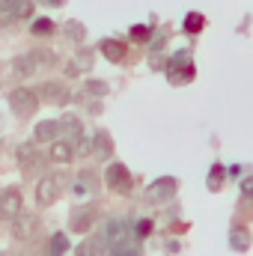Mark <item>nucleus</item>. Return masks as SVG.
<instances>
[{"label":"nucleus","mask_w":253,"mask_h":256,"mask_svg":"<svg viewBox=\"0 0 253 256\" xmlns=\"http://www.w3.org/2000/svg\"><path fill=\"white\" fill-rule=\"evenodd\" d=\"M30 57H33L36 68H39V66H51L54 63V54H51V51H30Z\"/></svg>","instance_id":"a878e982"},{"label":"nucleus","mask_w":253,"mask_h":256,"mask_svg":"<svg viewBox=\"0 0 253 256\" xmlns=\"http://www.w3.org/2000/svg\"><path fill=\"white\" fill-rule=\"evenodd\" d=\"M30 12H33L30 0H18V6H15V12H12V15H18V18H30Z\"/></svg>","instance_id":"bb28decb"},{"label":"nucleus","mask_w":253,"mask_h":256,"mask_svg":"<svg viewBox=\"0 0 253 256\" xmlns=\"http://www.w3.org/2000/svg\"><path fill=\"white\" fill-rule=\"evenodd\" d=\"M57 200H60V179L48 173L36 182V202L45 208V206H54Z\"/></svg>","instance_id":"20e7f679"},{"label":"nucleus","mask_w":253,"mask_h":256,"mask_svg":"<svg viewBox=\"0 0 253 256\" xmlns=\"http://www.w3.org/2000/svg\"><path fill=\"white\" fill-rule=\"evenodd\" d=\"M74 196L78 200H92L96 196V191H98V179H96V173H90V170H84V173H78V179H74Z\"/></svg>","instance_id":"9d476101"},{"label":"nucleus","mask_w":253,"mask_h":256,"mask_svg":"<svg viewBox=\"0 0 253 256\" xmlns=\"http://www.w3.org/2000/svg\"><path fill=\"white\" fill-rule=\"evenodd\" d=\"M74 256H104V242L102 238H84L74 248Z\"/></svg>","instance_id":"f3484780"},{"label":"nucleus","mask_w":253,"mask_h":256,"mask_svg":"<svg viewBox=\"0 0 253 256\" xmlns=\"http://www.w3.org/2000/svg\"><path fill=\"white\" fill-rule=\"evenodd\" d=\"M39 68L33 63V57L30 54H21V57H15L12 60V74H15V80H27V78H33Z\"/></svg>","instance_id":"ddd939ff"},{"label":"nucleus","mask_w":253,"mask_h":256,"mask_svg":"<svg viewBox=\"0 0 253 256\" xmlns=\"http://www.w3.org/2000/svg\"><path fill=\"white\" fill-rule=\"evenodd\" d=\"M134 236V230H131V224L128 220H122V218H110L108 224H104V238L110 242V248L114 244H122V242H128Z\"/></svg>","instance_id":"0eeeda50"},{"label":"nucleus","mask_w":253,"mask_h":256,"mask_svg":"<svg viewBox=\"0 0 253 256\" xmlns=\"http://www.w3.org/2000/svg\"><path fill=\"white\" fill-rule=\"evenodd\" d=\"M36 161H39V152H36V143H21V146H18V164L30 170V167L36 164Z\"/></svg>","instance_id":"a211bd4d"},{"label":"nucleus","mask_w":253,"mask_h":256,"mask_svg":"<svg viewBox=\"0 0 253 256\" xmlns=\"http://www.w3.org/2000/svg\"><path fill=\"white\" fill-rule=\"evenodd\" d=\"M176 196V179H170V176H161L158 182H152L146 194H143V200L149 202V206H161V202H170Z\"/></svg>","instance_id":"f03ea898"},{"label":"nucleus","mask_w":253,"mask_h":256,"mask_svg":"<svg viewBox=\"0 0 253 256\" xmlns=\"http://www.w3.org/2000/svg\"><path fill=\"white\" fill-rule=\"evenodd\" d=\"M9 108H12L15 116H30V114L39 108V98H36L33 90H27V86H15V90L9 92Z\"/></svg>","instance_id":"f257e3e1"},{"label":"nucleus","mask_w":253,"mask_h":256,"mask_svg":"<svg viewBox=\"0 0 253 256\" xmlns=\"http://www.w3.org/2000/svg\"><path fill=\"white\" fill-rule=\"evenodd\" d=\"M137 254H140L137 238H128L122 244H114V248H110V256H137Z\"/></svg>","instance_id":"412c9836"},{"label":"nucleus","mask_w":253,"mask_h":256,"mask_svg":"<svg viewBox=\"0 0 253 256\" xmlns=\"http://www.w3.org/2000/svg\"><path fill=\"white\" fill-rule=\"evenodd\" d=\"M131 36L143 42V39H149V30H146V27H131Z\"/></svg>","instance_id":"c756f323"},{"label":"nucleus","mask_w":253,"mask_h":256,"mask_svg":"<svg viewBox=\"0 0 253 256\" xmlns=\"http://www.w3.org/2000/svg\"><path fill=\"white\" fill-rule=\"evenodd\" d=\"M90 155H96V158H102V161H110V155H114V140H110L108 131H98V134L92 137V152H90Z\"/></svg>","instance_id":"f8f14e48"},{"label":"nucleus","mask_w":253,"mask_h":256,"mask_svg":"<svg viewBox=\"0 0 253 256\" xmlns=\"http://www.w3.org/2000/svg\"><path fill=\"white\" fill-rule=\"evenodd\" d=\"M90 66H92V54H90V51H78V60L68 66V72L78 74V72H86Z\"/></svg>","instance_id":"5701e85b"},{"label":"nucleus","mask_w":253,"mask_h":256,"mask_svg":"<svg viewBox=\"0 0 253 256\" xmlns=\"http://www.w3.org/2000/svg\"><path fill=\"white\" fill-rule=\"evenodd\" d=\"M0 256H12V254H9V250H0Z\"/></svg>","instance_id":"72a5a7b5"},{"label":"nucleus","mask_w":253,"mask_h":256,"mask_svg":"<svg viewBox=\"0 0 253 256\" xmlns=\"http://www.w3.org/2000/svg\"><path fill=\"white\" fill-rule=\"evenodd\" d=\"M104 182H108L114 191H120V194L131 191V173H128L126 164H108V170H104Z\"/></svg>","instance_id":"423d86ee"},{"label":"nucleus","mask_w":253,"mask_h":256,"mask_svg":"<svg viewBox=\"0 0 253 256\" xmlns=\"http://www.w3.org/2000/svg\"><path fill=\"white\" fill-rule=\"evenodd\" d=\"M57 126H60V134H66L63 140H78L80 134H84V126H80V120L78 116H63V120H57Z\"/></svg>","instance_id":"dca6fc26"},{"label":"nucleus","mask_w":253,"mask_h":256,"mask_svg":"<svg viewBox=\"0 0 253 256\" xmlns=\"http://www.w3.org/2000/svg\"><path fill=\"white\" fill-rule=\"evenodd\" d=\"M63 33L72 39V42H84V39H86V27H84L80 21H66V24H63Z\"/></svg>","instance_id":"aec40b11"},{"label":"nucleus","mask_w":253,"mask_h":256,"mask_svg":"<svg viewBox=\"0 0 253 256\" xmlns=\"http://www.w3.org/2000/svg\"><path fill=\"white\" fill-rule=\"evenodd\" d=\"M33 140L36 143H45V140H60V126H57V120H42L39 126L33 128Z\"/></svg>","instance_id":"4468645a"},{"label":"nucleus","mask_w":253,"mask_h":256,"mask_svg":"<svg viewBox=\"0 0 253 256\" xmlns=\"http://www.w3.org/2000/svg\"><path fill=\"white\" fill-rule=\"evenodd\" d=\"M18 214H21V191L18 188L0 191V218L3 220H15Z\"/></svg>","instance_id":"6e6552de"},{"label":"nucleus","mask_w":253,"mask_h":256,"mask_svg":"<svg viewBox=\"0 0 253 256\" xmlns=\"http://www.w3.org/2000/svg\"><path fill=\"white\" fill-rule=\"evenodd\" d=\"M68 236L66 232H54L51 236V242H48V256H66L68 254Z\"/></svg>","instance_id":"6ab92c4d"},{"label":"nucleus","mask_w":253,"mask_h":256,"mask_svg":"<svg viewBox=\"0 0 253 256\" xmlns=\"http://www.w3.org/2000/svg\"><path fill=\"white\" fill-rule=\"evenodd\" d=\"M42 3H48V6H63V0H42Z\"/></svg>","instance_id":"473e14b6"},{"label":"nucleus","mask_w":253,"mask_h":256,"mask_svg":"<svg viewBox=\"0 0 253 256\" xmlns=\"http://www.w3.org/2000/svg\"><path fill=\"white\" fill-rule=\"evenodd\" d=\"M230 244L236 250H248V232L244 230H230Z\"/></svg>","instance_id":"393cba45"},{"label":"nucleus","mask_w":253,"mask_h":256,"mask_svg":"<svg viewBox=\"0 0 253 256\" xmlns=\"http://www.w3.org/2000/svg\"><path fill=\"white\" fill-rule=\"evenodd\" d=\"M30 30H33V36H51L57 27H54V21H48V18H36Z\"/></svg>","instance_id":"b1692460"},{"label":"nucleus","mask_w":253,"mask_h":256,"mask_svg":"<svg viewBox=\"0 0 253 256\" xmlns=\"http://www.w3.org/2000/svg\"><path fill=\"white\" fill-rule=\"evenodd\" d=\"M36 230H39V218L33 212H21L12 220V238H18V242H30L36 236Z\"/></svg>","instance_id":"39448f33"},{"label":"nucleus","mask_w":253,"mask_h":256,"mask_svg":"<svg viewBox=\"0 0 253 256\" xmlns=\"http://www.w3.org/2000/svg\"><path fill=\"white\" fill-rule=\"evenodd\" d=\"M33 92H36V98L45 102V104H66V102H68V86H66L63 80H45V84H39V90H33Z\"/></svg>","instance_id":"7ed1b4c3"},{"label":"nucleus","mask_w":253,"mask_h":256,"mask_svg":"<svg viewBox=\"0 0 253 256\" xmlns=\"http://www.w3.org/2000/svg\"><path fill=\"white\" fill-rule=\"evenodd\" d=\"M185 27H188L190 33H194V30H200V27H202V18H200V15H190V18H188V24H185Z\"/></svg>","instance_id":"c85d7f7f"},{"label":"nucleus","mask_w":253,"mask_h":256,"mask_svg":"<svg viewBox=\"0 0 253 256\" xmlns=\"http://www.w3.org/2000/svg\"><path fill=\"white\" fill-rule=\"evenodd\" d=\"M242 194H244V196H250V179H244V182H242Z\"/></svg>","instance_id":"2f4dec72"},{"label":"nucleus","mask_w":253,"mask_h":256,"mask_svg":"<svg viewBox=\"0 0 253 256\" xmlns=\"http://www.w3.org/2000/svg\"><path fill=\"white\" fill-rule=\"evenodd\" d=\"M98 48H102V54H104L110 63H122V60H126V54H128L126 45H122V42H116V39H102V45H98Z\"/></svg>","instance_id":"2eb2a0df"},{"label":"nucleus","mask_w":253,"mask_h":256,"mask_svg":"<svg viewBox=\"0 0 253 256\" xmlns=\"http://www.w3.org/2000/svg\"><path fill=\"white\" fill-rule=\"evenodd\" d=\"M51 164H68L72 158H74V149H72V140H54L51 143V149H48V155H45Z\"/></svg>","instance_id":"9b49d317"},{"label":"nucleus","mask_w":253,"mask_h":256,"mask_svg":"<svg viewBox=\"0 0 253 256\" xmlns=\"http://www.w3.org/2000/svg\"><path fill=\"white\" fill-rule=\"evenodd\" d=\"M84 92H90V96H108L110 92V84L90 78V80H84Z\"/></svg>","instance_id":"4be33fe9"},{"label":"nucleus","mask_w":253,"mask_h":256,"mask_svg":"<svg viewBox=\"0 0 253 256\" xmlns=\"http://www.w3.org/2000/svg\"><path fill=\"white\" fill-rule=\"evenodd\" d=\"M137 224H140V226H137V236H146V232L152 230V226H149L152 220H137Z\"/></svg>","instance_id":"7c9ffc66"},{"label":"nucleus","mask_w":253,"mask_h":256,"mask_svg":"<svg viewBox=\"0 0 253 256\" xmlns=\"http://www.w3.org/2000/svg\"><path fill=\"white\" fill-rule=\"evenodd\" d=\"M96 218H98V212H96L92 206H78V208L72 212V218H68V226H72L74 232H90L92 224H96Z\"/></svg>","instance_id":"1a4fd4ad"},{"label":"nucleus","mask_w":253,"mask_h":256,"mask_svg":"<svg viewBox=\"0 0 253 256\" xmlns=\"http://www.w3.org/2000/svg\"><path fill=\"white\" fill-rule=\"evenodd\" d=\"M18 6V0H0V15H12Z\"/></svg>","instance_id":"cd10ccee"}]
</instances>
